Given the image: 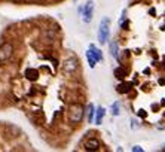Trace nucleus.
Wrapping results in <instances>:
<instances>
[{
  "instance_id": "f257e3e1",
  "label": "nucleus",
  "mask_w": 165,
  "mask_h": 152,
  "mask_svg": "<svg viewBox=\"0 0 165 152\" xmlns=\"http://www.w3.org/2000/svg\"><path fill=\"white\" fill-rule=\"evenodd\" d=\"M109 34H110V19L109 18H103L101 24H100V30H98V40H100L101 45L107 43Z\"/></svg>"
},
{
  "instance_id": "f03ea898",
  "label": "nucleus",
  "mask_w": 165,
  "mask_h": 152,
  "mask_svg": "<svg viewBox=\"0 0 165 152\" xmlns=\"http://www.w3.org/2000/svg\"><path fill=\"white\" fill-rule=\"evenodd\" d=\"M83 118V107L80 104H72V107H70V119H72V122H80Z\"/></svg>"
},
{
  "instance_id": "7ed1b4c3",
  "label": "nucleus",
  "mask_w": 165,
  "mask_h": 152,
  "mask_svg": "<svg viewBox=\"0 0 165 152\" xmlns=\"http://www.w3.org/2000/svg\"><path fill=\"white\" fill-rule=\"evenodd\" d=\"M63 67H64V72H67V73H73V72H76L78 67H79V61H78L76 57H68V58L64 61Z\"/></svg>"
},
{
  "instance_id": "20e7f679",
  "label": "nucleus",
  "mask_w": 165,
  "mask_h": 152,
  "mask_svg": "<svg viewBox=\"0 0 165 152\" xmlns=\"http://www.w3.org/2000/svg\"><path fill=\"white\" fill-rule=\"evenodd\" d=\"M92 14H94V2H88L85 6H83V23H91V19H92Z\"/></svg>"
},
{
  "instance_id": "39448f33",
  "label": "nucleus",
  "mask_w": 165,
  "mask_h": 152,
  "mask_svg": "<svg viewBox=\"0 0 165 152\" xmlns=\"http://www.w3.org/2000/svg\"><path fill=\"white\" fill-rule=\"evenodd\" d=\"M12 51H14V48L11 43H3L0 46V61H6L12 55Z\"/></svg>"
},
{
  "instance_id": "423d86ee",
  "label": "nucleus",
  "mask_w": 165,
  "mask_h": 152,
  "mask_svg": "<svg viewBox=\"0 0 165 152\" xmlns=\"http://www.w3.org/2000/svg\"><path fill=\"white\" fill-rule=\"evenodd\" d=\"M98 148H100V142L97 139H89L85 143V149L86 151H97Z\"/></svg>"
},
{
  "instance_id": "0eeeda50",
  "label": "nucleus",
  "mask_w": 165,
  "mask_h": 152,
  "mask_svg": "<svg viewBox=\"0 0 165 152\" xmlns=\"http://www.w3.org/2000/svg\"><path fill=\"white\" fill-rule=\"evenodd\" d=\"M89 51L92 52V55H94V58H95L97 61H101L103 60V55H101V51L100 49H97L95 46H94V45H91L89 46Z\"/></svg>"
},
{
  "instance_id": "6e6552de",
  "label": "nucleus",
  "mask_w": 165,
  "mask_h": 152,
  "mask_svg": "<svg viewBox=\"0 0 165 152\" xmlns=\"http://www.w3.org/2000/svg\"><path fill=\"white\" fill-rule=\"evenodd\" d=\"M110 54L113 58H119V48H117V43L112 42L110 43Z\"/></svg>"
},
{
  "instance_id": "1a4fd4ad",
  "label": "nucleus",
  "mask_w": 165,
  "mask_h": 152,
  "mask_svg": "<svg viewBox=\"0 0 165 152\" xmlns=\"http://www.w3.org/2000/svg\"><path fill=\"white\" fill-rule=\"evenodd\" d=\"M106 111H104V107H98L97 109V118H95V124H101L103 121V116H104Z\"/></svg>"
},
{
  "instance_id": "9d476101",
  "label": "nucleus",
  "mask_w": 165,
  "mask_h": 152,
  "mask_svg": "<svg viewBox=\"0 0 165 152\" xmlns=\"http://www.w3.org/2000/svg\"><path fill=\"white\" fill-rule=\"evenodd\" d=\"M86 58H88V63H89V67H95V63H97V60L94 58V55H92V52L91 51H88L86 52Z\"/></svg>"
},
{
  "instance_id": "9b49d317",
  "label": "nucleus",
  "mask_w": 165,
  "mask_h": 152,
  "mask_svg": "<svg viewBox=\"0 0 165 152\" xmlns=\"http://www.w3.org/2000/svg\"><path fill=\"white\" fill-rule=\"evenodd\" d=\"M131 88V83H121L119 86H117V91L119 93H128Z\"/></svg>"
},
{
  "instance_id": "f8f14e48",
  "label": "nucleus",
  "mask_w": 165,
  "mask_h": 152,
  "mask_svg": "<svg viewBox=\"0 0 165 152\" xmlns=\"http://www.w3.org/2000/svg\"><path fill=\"white\" fill-rule=\"evenodd\" d=\"M92 119H94V106L89 104V106H88V121L92 122Z\"/></svg>"
},
{
  "instance_id": "ddd939ff",
  "label": "nucleus",
  "mask_w": 165,
  "mask_h": 152,
  "mask_svg": "<svg viewBox=\"0 0 165 152\" xmlns=\"http://www.w3.org/2000/svg\"><path fill=\"white\" fill-rule=\"evenodd\" d=\"M115 75H116V78H121V79H122V78L127 75V72H125L122 67H119V69H116V70H115Z\"/></svg>"
},
{
  "instance_id": "4468645a",
  "label": "nucleus",
  "mask_w": 165,
  "mask_h": 152,
  "mask_svg": "<svg viewBox=\"0 0 165 152\" xmlns=\"http://www.w3.org/2000/svg\"><path fill=\"white\" fill-rule=\"evenodd\" d=\"M112 113L115 115V116H117L119 115V103H113V106H112Z\"/></svg>"
},
{
  "instance_id": "2eb2a0df",
  "label": "nucleus",
  "mask_w": 165,
  "mask_h": 152,
  "mask_svg": "<svg viewBox=\"0 0 165 152\" xmlns=\"http://www.w3.org/2000/svg\"><path fill=\"white\" fill-rule=\"evenodd\" d=\"M132 151H134V152H141V151H143V148H140V146H134V148H132Z\"/></svg>"
}]
</instances>
